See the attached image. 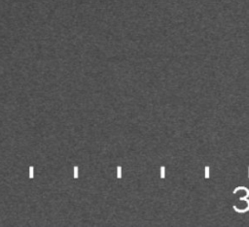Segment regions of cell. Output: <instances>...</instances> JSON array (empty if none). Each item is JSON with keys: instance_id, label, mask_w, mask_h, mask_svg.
Instances as JSON below:
<instances>
[{"instance_id": "cell-1", "label": "cell", "mask_w": 249, "mask_h": 227, "mask_svg": "<svg viewBox=\"0 0 249 227\" xmlns=\"http://www.w3.org/2000/svg\"><path fill=\"white\" fill-rule=\"evenodd\" d=\"M165 178V168L164 166H161L160 167V178Z\"/></svg>"}, {"instance_id": "cell-3", "label": "cell", "mask_w": 249, "mask_h": 227, "mask_svg": "<svg viewBox=\"0 0 249 227\" xmlns=\"http://www.w3.org/2000/svg\"><path fill=\"white\" fill-rule=\"evenodd\" d=\"M204 177L205 178H209V166H205L204 168Z\"/></svg>"}, {"instance_id": "cell-5", "label": "cell", "mask_w": 249, "mask_h": 227, "mask_svg": "<svg viewBox=\"0 0 249 227\" xmlns=\"http://www.w3.org/2000/svg\"><path fill=\"white\" fill-rule=\"evenodd\" d=\"M29 177H30V178H33V167H30L29 168Z\"/></svg>"}, {"instance_id": "cell-4", "label": "cell", "mask_w": 249, "mask_h": 227, "mask_svg": "<svg viewBox=\"0 0 249 227\" xmlns=\"http://www.w3.org/2000/svg\"><path fill=\"white\" fill-rule=\"evenodd\" d=\"M79 172H78V166H74V178H78Z\"/></svg>"}, {"instance_id": "cell-2", "label": "cell", "mask_w": 249, "mask_h": 227, "mask_svg": "<svg viewBox=\"0 0 249 227\" xmlns=\"http://www.w3.org/2000/svg\"><path fill=\"white\" fill-rule=\"evenodd\" d=\"M117 178H122V168H121V166L117 167Z\"/></svg>"}]
</instances>
